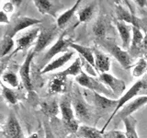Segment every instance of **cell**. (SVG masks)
Returning <instances> with one entry per match:
<instances>
[{"mask_svg": "<svg viewBox=\"0 0 147 138\" xmlns=\"http://www.w3.org/2000/svg\"><path fill=\"white\" fill-rule=\"evenodd\" d=\"M76 135L79 138H104V133L96 127L82 124Z\"/></svg>", "mask_w": 147, "mask_h": 138, "instance_id": "20", "label": "cell"}, {"mask_svg": "<svg viewBox=\"0 0 147 138\" xmlns=\"http://www.w3.org/2000/svg\"><path fill=\"white\" fill-rule=\"evenodd\" d=\"M81 3V0H77V1L74 4V6L67 9L66 11H64L63 13H62L61 15H60L57 20H56V25L57 27L59 28L60 30L63 29L64 27L66 26V24L71 20V18H73V16L75 15V13L76 12L78 7H79V5Z\"/></svg>", "mask_w": 147, "mask_h": 138, "instance_id": "22", "label": "cell"}, {"mask_svg": "<svg viewBox=\"0 0 147 138\" xmlns=\"http://www.w3.org/2000/svg\"><path fill=\"white\" fill-rule=\"evenodd\" d=\"M25 138H40V135L38 133H32V135H30V136L25 137Z\"/></svg>", "mask_w": 147, "mask_h": 138, "instance_id": "39", "label": "cell"}, {"mask_svg": "<svg viewBox=\"0 0 147 138\" xmlns=\"http://www.w3.org/2000/svg\"><path fill=\"white\" fill-rule=\"evenodd\" d=\"M98 44L102 46L108 52L112 55V56L119 63V64L125 69H129L132 66V59L131 55L126 50L121 48L119 46L115 43L113 39L109 38H103L98 39Z\"/></svg>", "mask_w": 147, "mask_h": 138, "instance_id": "1", "label": "cell"}, {"mask_svg": "<svg viewBox=\"0 0 147 138\" xmlns=\"http://www.w3.org/2000/svg\"><path fill=\"white\" fill-rule=\"evenodd\" d=\"M2 135L5 138H25L20 122L13 114H10L7 117L2 129Z\"/></svg>", "mask_w": 147, "mask_h": 138, "instance_id": "11", "label": "cell"}, {"mask_svg": "<svg viewBox=\"0 0 147 138\" xmlns=\"http://www.w3.org/2000/svg\"><path fill=\"white\" fill-rule=\"evenodd\" d=\"M42 21L40 20L29 17H18L15 18L13 21H10V24L8 25L7 30L5 31V36H9L13 38L16 34L22 30H24L31 26L38 25Z\"/></svg>", "mask_w": 147, "mask_h": 138, "instance_id": "6", "label": "cell"}, {"mask_svg": "<svg viewBox=\"0 0 147 138\" xmlns=\"http://www.w3.org/2000/svg\"><path fill=\"white\" fill-rule=\"evenodd\" d=\"M83 69H82V60L81 57H77L74 63L71 64L70 66H68L66 69L61 71V72H58L60 75H63L64 76H77L78 75H80L82 73Z\"/></svg>", "mask_w": 147, "mask_h": 138, "instance_id": "25", "label": "cell"}, {"mask_svg": "<svg viewBox=\"0 0 147 138\" xmlns=\"http://www.w3.org/2000/svg\"><path fill=\"white\" fill-rule=\"evenodd\" d=\"M14 8H15V3H14V1H11V2H7L6 4H4L2 10L6 13H8V12H13Z\"/></svg>", "mask_w": 147, "mask_h": 138, "instance_id": "35", "label": "cell"}, {"mask_svg": "<svg viewBox=\"0 0 147 138\" xmlns=\"http://www.w3.org/2000/svg\"><path fill=\"white\" fill-rule=\"evenodd\" d=\"M124 126H125V135L127 138H139L137 133V121L131 115L123 120Z\"/></svg>", "mask_w": 147, "mask_h": 138, "instance_id": "24", "label": "cell"}, {"mask_svg": "<svg viewBox=\"0 0 147 138\" xmlns=\"http://www.w3.org/2000/svg\"><path fill=\"white\" fill-rule=\"evenodd\" d=\"M146 71H147V60L142 57L134 66H132L131 75L133 77H140L142 76H144Z\"/></svg>", "mask_w": 147, "mask_h": 138, "instance_id": "31", "label": "cell"}, {"mask_svg": "<svg viewBox=\"0 0 147 138\" xmlns=\"http://www.w3.org/2000/svg\"><path fill=\"white\" fill-rule=\"evenodd\" d=\"M76 82L81 87H84L86 89H89L90 91L96 92L101 95H104L109 98L110 96L114 95L113 92L108 89L103 83H101L99 80H96L93 76H89L85 71H82L80 75H78L76 77Z\"/></svg>", "mask_w": 147, "mask_h": 138, "instance_id": "3", "label": "cell"}, {"mask_svg": "<svg viewBox=\"0 0 147 138\" xmlns=\"http://www.w3.org/2000/svg\"><path fill=\"white\" fill-rule=\"evenodd\" d=\"M74 43V40L72 37L67 33V31L64 30L63 32H62L60 34L59 38L56 40V41L51 46V47L48 49L47 52L45 53V54L43 55L42 59H41V64H42V67L43 68L46 64H49L55 55H57L61 53H66L68 52L67 49L70 48L71 44ZM40 68V69H41Z\"/></svg>", "mask_w": 147, "mask_h": 138, "instance_id": "2", "label": "cell"}, {"mask_svg": "<svg viewBox=\"0 0 147 138\" xmlns=\"http://www.w3.org/2000/svg\"><path fill=\"white\" fill-rule=\"evenodd\" d=\"M93 31H94L95 35L98 37V39H103V38H105V34H106V25H105V22L102 20H98L94 24Z\"/></svg>", "mask_w": 147, "mask_h": 138, "instance_id": "33", "label": "cell"}, {"mask_svg": "<svg viewBox=\"0 0 147 138\" xmlns=\"http://www.w3.org/2000/svg\"><path fill=\"white\" fill-rule=\"evenodd\" d=\"M35 52L32 49L30 52L27 54V56L24 60V62L21 64V66L20 68V80L23 83V86L26 89L27 91L31 92L33 89V86H32L31 78H30V66L35 56Z\"/></svg>", "mask_w": 147, "mask_h": 138, "instance_id": "10", "label": "cell"}, {"mask_svg": "<svg viewBox=\"0 0 147 138\" xmlns=\"http://www.w3.org/2000/svg\"><path fill=\"white\" fill-rule=\"evenodd\" d=\"M2 89V97L10 105H16L18 102V96L11 87H8L5 84H1Z\"/></svg>", "mask_w": 147, "mask_h": 138, "instance_id": "27", "label": "cell"}, {"mask_svg": "<svg viewBox=\"0 0 147 138\" xmlns=\"http://www.w3.org/2000/svg\"><path fill=\"white\" fill-rule=\"evenodd\" d=\"M14 46H15V41H13V38L4 35L1 41V57H5L8 53H10Z\"/></svg>", "mask_w": 147, "mask_h": 138, "instance_id": "32", "label": "cell"}, {"mask_svg": "<svg viewBox=\"0 0 147 138\" xmlns=\"http://www.w3.org/2000/svg\"><path fill=\"white\" fill-rule=\"evenodd\" d=\"M142 48L147 50V33L144 38V41H142Z\"/></svg>", "mask_w": 147, "mask_h": 138, "instance_id": "38", "label": "cell"}, {"mask_svg": "<svg viewBox=\"0 0 147 138\" xmlns=\"http://www.w3.org/2000/svg\"><path fill=\"white\" fill-rule=\"evenodd\" d=\"M88 98L91 99L92 104L98 110H108L110 108H114L115 110L119 102V99L108 98V97H106L104 95H101L99 93H96V92H93V91L89 92Z\"/></svg>", "mask_w": 147, "mask_h": 138, "instance_id": "12", "label": "cell"}, {"mask_svg": "<svg viewBox=\"0 0 147 138\" xmlns=\"http://www.w3.org/2000/svg\"><path fill=\"white\" fill-rule=\"evenodd\" d=\"M40 33V28L35 27L33 29H31L30 30H28L25 32L24 34H22L17 39V46L16 49L13 51L10 54V57L14 56L15 54H17L18 52L25 50L29 46H30L32 43H34V41L36 39H38V37Z\"/></svg>", "mask_w": 147, "mask_h": 138, "instance_id": "9", "label": "cell"}, {"mask_svg": "<svg viewBox=\"0 0 147 138\" xmlns=\"http://www.w3.org/2000/svg\"><path fill=\"white\" fill-rule=\"evenodd\" d=\"M70 48L74 49V51L80 55V57L86 61V63L90 64L92 66H94L96 68V64H95V55H94V51L93 49H91L86 46L78 44L76 43H73L70 46Z\"/></svg>", "mask_w": 147, "mask_h": 138, "instance_id": "19", "label": "cell"}, {"mask_svg": "<svg viewBox=\"0 0 147 138\" xmlns=\"http://www.w3.org/2000/svg\"><path fill=\"white\" fill-rule=\"evenodd\" d=\"M116 14L118 20H121L131 25V27L140 28V20L132 12L128 10L125 7H123L121 5H118L116 8Z\"/></svg>", "mask_w": 147, "mask_h": 138, "instance_id": "17", "label": "cell"}, {"mask_svg": "<svg viewBox=\"0 0 147 138\" xmlns=\"http://www.w3.org/2000/svg\"><path fill=\"white\" fill-rule=\"evenodd\" d=\"M45 138H53V133L48 125H45Z\"/></svg>", "mask_w": 147, "mask_h": 138, "instance_id": "37", "label": "cell"}, {"mask_svg": "<svg viewBox=\"0 0 147 138\" xmlns=\"http://www.w3.org/2000/svg\"><path fill=\"white\" fill-rule=\"evenodd\" d=\"M0 24L1 25H4V24L9 25L10 24V21H9V20H8L7 14L6 12H4L3 10H1V12H0Z\"/></svg>", "mask_w": 147, "mask_h": 138, "instance_id": "36", "label": "cell"}, {"mask_svg": "<svg viewBox=\"0 0 147 138\" xmlns=\"http://www.w3.org/2000/svg\"><path fill=\"white\" fill-rule=\"evenodd\" d=\"M33 3L40 14H42V15H53V17L55 16V7L53 2L49 1V0H34Z\"/></svg>", "mask_w": 147, "mask_h": 138, "instance_id": "23", "label": "cell"}, {"mask_svg": "<svg viewBox=\"0 0 147 138\" xmlns=\"http://www.w3.org/2000/svg\"><path fill=\"white\" fill-rule=\"evenodd\" d=\"M66 81L67 76L60 75L59 73L54 74L52 76L48 85L49 94H58L63 93L66 90Z\"/></svg>", "mask_w": 147, "mask_h": 138, "instance_id": "14", "label": "cell"}, {"mask_svg": "<svg viewBox=\"0 0 147 138\" xmlns=\"http://www.w3.org/2000/svg\"><path fill=\"white\" fill-rule=\"evenodd\" d=\"M74 110H75L76 118H77L80 121H87L90 118V112L87 105L83 100L79 99H76L73 101Z\"/></svg>", "mask_w": 147, "mask_h": 138, "instance_id": "21", "label": "cell"}, {"mask_svg": "<svg viewBox=\"0 0 147 138\" xmlns=\"http://www.w3.org/2000/svg\"><path fill=\"white\" fill-rule=\"evenodd\" d=\"M1 79L3 84L7 85V87H11V89H17L18 85H20V79H18V76L11 71L4 72L2 74Z\"/></svg>", "mask_w": 147, "mask_h": 138, "instance_id": "28", "label": "cell"}, {"mask_svg": "<svg viewBox=\"0 0 147 138\" xmlns=\"http://www.w3.org/2000/svg\"><path fill=\"white\" fill-rule=\"evenodd\" d=\"M145 104H147V95L137 97V98L131 100L130 102H128L116 114V116L114 117L113 120H115L117 122H119V121H123L125 118L131 116L132 113H134L142 107H144Z\"/></svg>", "mask_w": 147, "mask_h": 138, "instance_id": "7", "label": "cell"}, {"mask_svg": "<svg viewBox=\"0 0 147 138\" xmlns=\"http://www.w3.org/2000/svg\"><path fill=\"white\" fill-rule=\"evenodd\" d=\"M59 31L60 29L57 25H52L49 27H45L44 29H40V33L37 39V43L35 47L33 48L35 53H39L45 50L48 46L52 43H55L59 38Z\"/></svg>", "mask_w": 147, "mask_h": 138, "instance_id": "5", "label": "cell"}, {"mask_svg": "<svg viewBox=\"0 0 147 138\" xmlns=\"http://www.w3.org/2000/svg\"><path fill=\"white\" fill-rule=\"evenodd\" d=\"M104 138H127L125 132L119 130H111L107 133H104Z\"/></svg>", "mask_w": 147, "mask_h": 138, "instance_id": "34", "label": "cell"}, {"mask_svg": "<svg viewBox=\"0 0 147 138\" xmlns=\"http://www.w3.org/2000/svg\"><path fill=\"white\" fill-rule=\"evenodd\" d=\"M66 138H79V137H78L76 135H70V136H68V137H66Z\"/></svg>", "mask_w": 147, "mask_h": 138, "instance_id": "40", "label": "cell"}, {"mask_svg": "<svg viewBox=\"0 0 147 138\" xmlns=\"http://www.w3.org/2000/svg\"><path fill=\"white\" fill-rule=\"evenodd\" d=\"M74 55H75V52H73V51H68V52L63 53L61 56L55 58L54 60H53V61H51L49 64H46L43 68L40 69V74H47L50 72H53L54 70H57V69L63 67L64 64H66L74 57Z\"/></svg>", "mask_w": 147, "mask_h": 138, "instance_id": "13", "label": "cell"}, {"mask_svg": "<svg viewBox=\"0 0 147 138\" xmlns=\"http://www.w3.org/2000/svg\"><path fill=\"white\" fill-rule=\"evenodd\" d=\"M144 80H138L137 82H135L134 84L132 85V87H131L130 89H129L126 92H125V94H123L121 98L119 99V102H118V105H117V107L116 109H115L113 112H112V114L110 115V117L109 118L108 120V122L105 123V125L103 126L102 128V131L103 133L105 132L106 130V128L108 127V125L112 122V120L114 119V117L116 116V114L121 110L124 106H125L128 102H130L131 100L132 99H134L136 98V96L140 93V91L144 89Z\"/></svg>", "mask_w": 147, "mask_h": 138, "instance_id": "4", "label": "cell"}, {"mask_svg": "<svg viewBox=\"0 0 147 138\" xmlns=\"http://www.w3.org/2000/svg\"><path fill=\"white\" fill-rule=\"evenodd\" d=\"M40 110L45 115L50 117H55L57 116L60 110V105L56 100L52 101H44L40 103Z\"/></svg>", "mask_w": 147, "mask_h": 138, "instance_id": "26", "label": "cell"}, {"mask_svg": "<svg viewBox=\"0 0 147 138\" xmlns=\"http://www.w3.org/2000/svg\"><path fill=\"white\" fill-rule=\"evenodd\" d=\"M144 33L140 28L132 27V39H131V48L140 49L142 47V41H144Z\"/></svg>", "mask_w": 147, "mask_h": 138, "instance_id": "30", "label": "cell"}, {"mask_svg": "<svg viewBox=\"0 0 147 138\" xmlns=\"http://www.w3.org/2000/svg\"><path fill=\"white\" fill-rule=\"evenodd\" d=\"M116 28L119 33V37L121 39V43H122V48L129 49L131 44V32H132V27L131 25L127 24V23L121 21V20H117L116 21Z\"/></svg>", "mask_w": 147, "mask_h": 138, "instance_id": "16", "label": "cell"}, {"mask_svg": "<svg viewBox=\"0 0 147 138\" xmlns=\"http://www.w3.org/2000/svg\"><path fill=\"white\" fill-rule=\"evenodd\" d=\"M98 80L113 92L115 96L121 95L126 89V83L122 79L114 76L109 73H102L98 76Z\"/></svg>", "mask_w": 147, "mask_h": 138, "instance_id": "8", "label": "cell"}, {"mask_svg": "<svg viewBox=\"0 0 147 138\" xmlns=\"http://www.w3.org/2000/svg\"><path fill=\"white\" fill-rule=\"evenodd\" d=\"M59 105H60V112H61L62 114V120L65 125L76 120L75 110L73 109V103L71 102L70 99L69 98L63 99L59 103Z\"/></svg>", "mask_w": 147, "mask_h": 138, "instance_id": "18", "label": "cell"}, {"mask_svg": "<svg viewBox=\"0 0 147 138\" xmlns=\"http://www.w3.org/2000/svg\"><path fill=\"white\" fill-rule=\"evenodd\" d=\"M93 51L95 55V64L96 71L100 72V74L108 73L110 70V66H111V62H110L109 56L96 47L93 48Z\"/></svg>", "mask_w": 147, "mask_h": 138, "instance_id": "15", "label": "cell"}, {"mask_svg": "<svg viewBox=\"0 0 147 138\" xmlns=\"http://www.w3.org/2000/svg\"><path fill=\"white\" fill-rule=\"evenodd\" d=\"M95 13V6L94 5H89L78 12V20L80 23H85L89 21L94 16Z\"/></svg>", "mask_w": 147, "mask_h": 138, "instance_id": "29", "label": "cell"}]
</instances>
